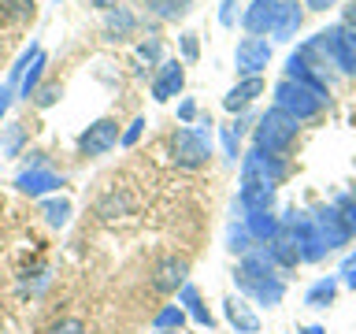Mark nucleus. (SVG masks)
I'll list each match as a JSON object with an SVG mask.
<instances>
[{"label":"nucleus","mask_w":356,"mask_h":334,"mask_svg":"<svg viewBox=\"0 0 356 334\" xmlns=\"http://www.w3.org/2000/svg\"><path fill=\"white\" fill-rule=\"evenodd\" d=\"M234 286H238V294L245 301L264 305V308L282 305V297H286V278L275 267L267 245H252V249L238 260V267H234Z\"/></svg>","instance_id":"f257e3e1"},{"label":"nucleus","mask_w":356,"mask_h":334,"mask_svg":"<svg viewBox=\"0 0 356 334\" xmlns=\"http://www.w3.org/2000/svg\"><path fill=\"white\" fill-rule=\"evenodd\" d=\"M211 149H216V122L211 116H204L193 127H178L171 134V160L182 171H197V167L208 164Z\"/></svg>","instance_id":"f03ea898"},{"label":"nucleus","mask_w":356,"mask_h":334,"mask_svg":"<svg viewBox=\"0 0 356 334\" xmlns=\"http://www.w3.org/2000/svg\"><path fill=\"white\" fill-rule=\"evenodd\" d=\"M297 130H300V122L293 116H286L282 108L271 104L252 127V149L271 152V156H286L297 141Z\"/></svg>","instance_id":"7ed1b4c3"},{"label":"nucleus","mask_w":356,"mask_h":334,"mask_svg":"<svg viewBox=\"0 0 356 334\" xmlns=\"http://www.w3.org/2000/svg\"><path fill=\"white\" fill-rule=\"evenodd\" d=\"M271 97H275V108H282L286 116H293L297 122L319 119V111L327 108V93H316V89L293 82V78H278Z\"/></svg>","instance_id":"20e7f679"},{"label":"nucleus","mask_w":356,"mask_h":334,"mask_svg":"<svg viewBox=\"0 0 356 334\" xmlns=\"http://www.w3.org/2000/svg\"><path fill=\"white\" fill-rule=\"evenodd\" d=\"M282 227H289L297 241V253H300V264H319L323 256H327V241H323V234L316 227V219H312V212H300V208H286L282 216Z\"/></svg>","instance_id":"39448f33"},{"label":"nucleus","mask_w":356,"mask_h":334,"mask_svg":"<svg viewBox=\"0 0 356 334\" xmlns=\"http://www.w3.org/2000/svg\"><path fill=\"white\" fill-rule=\"evenodd\" d=\"M286 178H289V160L286 156H271V152H260V149L241 152V182L278 189Z\"/></svg>","instance_id":"423d86ee"},{"label":"nucleus","mask_w":356,"mask_h":334,"mask_svg":"<svg viewBox=\"0 0 356 334\" xmlns=\"http://www.w3.org/2000/svg\"><path fill=\"white\" fill-rule=\"evenodd\" d=\"M271 63V41L267 38H241L234 49V71L238 78H256L264 74V67Z\"/></svg>","instance_id":"0eeeda50"},{"label":"nucleus","mask_w":356,"mask_h":334,"mask_svg":"<svg viewBox=\"0 0 356 334\" xmlns=\"http://www.w3.org/2000/svg\"><path fill=\"white\" fill-rule=\"evenodd\" d=\"M119 122L115 119H97V122H89V127L78 134V152L82 156H104V152H111L119 145Z\"/></svg>","instance_id":"6e6552de"},{"label":"nucleus","mask_w":356,"mask_h":334,"mask_svg":"<svg viewBox=\"0 0 356 334\" xmlns=\"http://www.w3.org/2000/svg\"><path fill=\"white\" fill-rule=\"evenodd\" d=\"M316 41H319V49H323V56H327V63H330V67H338L341 74L356 78V52H353V45L341 38V26L319 30V33H316Z\"/></svg>","instance_id":"1a4fd4ad"},{"label":"nucleus","mask_w":356,"mask_h":334,"mask_svg":"<svg viewBox=\"0 0 356 334\" xmlns=\"http://www.w3.org/2000/svg\"><path fill=\"white\" fill-rule=\"evenodd\" d=\"M189 283V260L186 256H160V260H156V267H152V289L156 294H178V289H182Z\"/></svg>","instance_id":"9d476101"},{"label":"nucleus","mask_w":356,"mask_h":334,"mask_svg":"<svg viewBox=\"0 0 356 334\" xmlns=\"http://www.w3.org/2000/svg\"><path fill=\"white\" fill-rule=\"evenodd\" d=\"M60 186H67L63 175L49 171V167H22L15 175V189L26 197H44V193H60Z\"/></svg>","instance_id":"9b49d317"},{"label":"nucleus","mask_w":356,"mask_h":334,"mask_svg":"<svg viewBox=\"0 0 356 334\" xmlns=\"http://www.w3.org/2000/svg\"><path fill=\"white\" fill-rule=\"evenodd\" d=\"M182 86H186V67H182V60H163L160 63V71L152 74V100L156 104H167L171 97H178L182 93Z\"/></svg>","instance_id":"f8f14e48"},{"label":"nucleus","mask_w":356,"mask_h":334,"mask_svg":"<svg viewBox=\"0 0 356 334\" xmlns=\"http://www.w3.org/2000/svg\"><path fill=\"white\" fill-rule=\"evenodd\" d=\"M278 19V0H249V8L241 11V26L249 38H267L275 30Z\"/></svg>","instance_id":"ddd939ff"},{"label":"nucleus","mask_w":356,"mask_h":334,"mask_svg":"<svg viewBox=\"0 0 356 334\" xmlns=\"http://www.w3.org/2000/svg\"><path fill=\"white\" fill-rule=\"evenodd\" d=\"M312 219H316V227H319V234H323V241H327V249H345V245H349L353 230L345 227V219L334 212V205L316 208V212H312Z\"/></svg>","instance_id":"4468645a"},{"label":"nucleus","mask_w":356,"mask_h":334,"mask_svg":"<svg viewBox=\"0 0 356 334\" xmlns=\"http://www.w3.org/2000/svg\"><path fill=\"white\" fill-rule=\"evenodd\" d=\"M282 78H293V82L300 86H308V89H316V93H327L330 97V78H323L316 67H312L300 52H289V60H286V74Z\"/></svg>","instance_id":"2eb2a0df"},{"label":"nucleus","mask_w":356,"mask_h":334,"mask_svg":"<svg viewBox=\"0 0 356 334\" xmlns=\"http://www.w3.org/2000/svg\"><path fill=\"white\" fill-rule=\"evenodd\" d=\"M222 316L238 334H260V316L252 312V305L245 297H227L222 301Z\"/></svg>","instance_id":"dca6fc26"},{"label":"nucleus","mask_w":356,"mask_h":334,"mask_svg":"<svg viewBox=\"0 0 356 334\" xmlns=\"http://www.w3.org/2000/svg\"><path fill=\"white\" fill-rule=\"evenodd\" d=\"M300 26H305V4H297V0H278V19H275L271 38L275 41H293Z\"/></svg>","instance_id":"f3484780"},{"label":"nucleus","mask_w":356,"mask_h":334,"mask_svg":"<svg viewBox=\"0 0 356 334\" xmlns=\"http://www.w3.org/2000/svg\"><path fill=\"white\" fill-rule=\"evenodd\" d=\"M264 93V78L256 74V78H238V86L227 89V97H222V108L234 111V116H241V111H249L252 108V100Z\"/></svg>","instance_id":"a211bd4d"},{"label":"nucleus","mask_w":356,"mask_h":334,"mask_svg":"<svg viewBox=\"0 0 356 334\" xmlns=\"http://www.w3.org/2000/svg\"><path fill=\"white\" fill-rule=\"evenodd\" d=\"M267 253H271V260L282 275L293 271V267L300 264V253H297V241H293V234H289V227H278V234L267 241Z\"/></svg>","instance_id":"6ab92c4d"},{"label":"nucleus","mask_w":356,"mask_h":334,"mask_svg":"<svg viewBox=\"0 0 356 334\" xmlns=\"http://www.w3.org/2000/svg\"><path fill=\"white\" fill-rule=\"evenodd\" d=\"M134 33H138V15H134V8L115 4L111 11H104V38L108 41H130Z\"/></svg>","instance_id":"aec40b11"},{"label":"nucleus","mask_w":356,"mask_h":334,"mask_svg":"<svg viewBox=\"0 0 356 334\" xmlns=\"http://www.w3.org/2000/svg\"><path fill=\"white\" fill-rule=\"evenodd\" d=\"M178 305L186 308V316L197 323V327H204V331H211L216 327V316L208 312V305H204V297H200V289L193 286V283H186L182 289H178Z\"/></svg>","instance_id":"412c9836"},{"label":"nucleus","mask_w":356,"mask_h":334,"mask_svg":"<svg viewBox=\"0 0 356 334\" xmlns=\"http://www.w3.org/2000/svg\"><path fill=\"white\" fill-rule=\"evenodd\" d=\"M241 223H245V230L252 234L256 245H267L278 234V227H282V219H278L275 212H245Z\"/></svg>","instance_id":"4be33fe9"},{"label":"nucleus","mask_w":356,"mask_h":334,"mask_svg":"<svg viewBox=\"0 0 356 334\" xmlns=\"http://www.w3.org/2000/svg\"><path fill=\"white\" fill-rule=\"evenodd\" d=\"M338 289H341V278L338 275H323V278H316V283L308 286L305 305L308 308H330L334 301H338Z\"/></svg>","instance_id":"5701e85b"},{"label":"nucleus","mask_w":356,"mask_h":334,"mask_svg":"<svg viewBox=\"0 0 356 334\" xmlns=\"http://www.w3.org/2000/svg\"><path fill=\"white\" fill-rule=\"evenodd\" d=\"M238 205H241V212H275V189L256 186V182H241Z\"/></svg>","instance_id":"b1692460"},{"label":"nucleus","mask_w":356,"mask_h":334,"mask_svg":"<svg viewBox=\"0 0 356 334\" xmlns=\"http://www.w3.org/2000/svg\"><path fill=\"white\" fill-rule=\"evenodd\" d=\"M145 8H149V15L160 19V22H178L189 8H193V0H145Z\"/></svg>","instance_id":"393cba45"},{"label":"nucleus","mask_w":356,"mask_h":334,"mask_svg":"<svg viewBox=\"0 0 356 334\" xmlns=\"http://www.w3.org/2000/svg\"><path fill=\"white\" fill-rule=\"evenodd\" d=\"M44 67H49V56H38L30 67H26V74H22V82L15 86V93L19 100H33V93H38V86H41V78H44Z\"/></svg>","instance_id":"a878e982"},{"label":"nucleus","mask_w":356,"mask_h":334,"mask_svg":"<svg viewBox=\"0 0 356 334\" xmlns=\"http://www.w3.org/2000/svg\"><path fill=\"white\" fill-rule=\"evenodd\" d=\"M41 216L49 227H67L71 223V200L67 197H44L41 200Z\"/></svg>","instance_id":"bb28decb"},{"label":"nucleus","mask_w":356,"mask_h":334,"mask_svg":"<svg viewBox=\"0 0 356 334\" xmlns=\"http://www.w3.org/2000/svg\"><path fill=\"white\" fill-rule=\"evenodd\" d=\"M186 319H189V316H186V308L175 301V305H163L160 312H156L152 331H182V327H186Z\"/></svg>","instance_id":"cd10ccee"},{"label":"nucleus","mask_w":356,"mask_h":334,"mask_svg":"<svg viewBox=\"0 0 356 334\" xmlns=\"http://www.w3.org/2000/svg\"><path fill=\"white\" fill-rule=\"evenodd\" d=\"M22 141H26V127H22V122H4V127H0V152L4 156H19Z\"/></svg>","instance_id":"c85d7f7f"},{"label":"nucleus","mask_w":356,"mask_h":334,"mask_svg":"<svg viewBox=\"0 0 356 334\" xmlns=\"http://www.w3.org/2000/svg\"><path fill=\"white\" fill-rule=\"evenodd\" d=\"M252 245H256V241H252V234L245 230V223H238V219H234L230 227H227V249H230V253H234V256H238V260H241V256L249 253Z\"/></svg>","instance_id":"c756f323"},{"label":"nucleus","mask_w":356,"mask_h":334,"mask_svg":"<svg viewBox=\"0 0 356 334\" xmlns=\"http://www.w3.org/2000/svg\"><path fill=\"white\" fill-rule=\"evenodd\" d=\"M38 56H41V45H38V41H30L26 49L19 52V60H15V67H11V71H8V86H11V89H15V86L22 82V74H26V67H30L33 60H38Z\"/></svg>","instance_id":"7c9ffc66"},{"label":"nucleus","mask_w":356,"mask_h":334,"mask_svg":"<svg viewBox=\"0 0 356 334\" xmlns=\"http://www.w3.org/2000/svg\"><path fill=\"white\" fill-rule=\"evenodd\" d=\"M33 8H38V0H0V15H4L8 22L33 19Z\"/></svg>","instance_id":"2f4dec72"},{"label":"nucleus","mask_w":356,"mask_h":334,"mask_svg":"<svg viewBox=\"0 0 356 334\" xmlns=\"http://www.w3.org/2000/svg\"><path fill=\"white\" fill-rule=\"evenodd\" d=\"M330 205H334V212L345 219V227L356 234V197H353V193H334Z\"/></svg>","instance_id":"473e14b6"},{"label":"nucleus","mask_w":356,"mask_h":334,"mask_svg":"<svg viewBox=\"0 0 356 334\" xmlns=\"http://www.w3.org/2000/svg\"><path fill=\"white\" fill-rule=\"evenodd\" d=\"M138 60L160 67V63H163V41H160V38H152V33H149L145 41H138Z\"/></svg>","instance_id":"72a5a7b5"},{"label":"nucleus","mask_w":356,"mask_h":334,"mask_svg":"<svg viewBox=\"0 0 356 334\" xmlns=\"http://www.w3.org/2000/svg\"><path fill=\"white\" fill-rule=\"evenodd\" d=\"M60 97H63L60 82H41V86H38V93H33V104H38V108L44 111V108H52Z\"/></svg>","instance_id":"f704fd0d"},{"label":"nucleus","mask_w":356,"mask_h":334,"mask_svg":"<svg viewBox=\"0 0 356 334\" xmlns=\"http://www.w3.org/2000/svg\"><path fill=\"white\" fill-rule=\"evenodd\" d=\"M44 334H86V323L78 319V316H63V319H56L44 327Z\"/></svg>","instance_id":"c9c22d12"},{"label":"nucleus","mask_w":356,"mask_h":334,"mask_svg":"<svg viewBox=\"0 0 356 334\" xmlns=\"http://www.w3.org/2000/svg\"><path fill=\"white\" fill-rule=\"evenodd\" d=\"M219 141H222V152H227V160L238 164L241 160V138L234 134L230 127H219Z\"/></svg>","instance_id":"e433bc0d"},{"label":"nucleus","mask_w":356,"mask_h":334,"mask_svg":"<svg viewBox=\"0 0 356 334\" xmlns=\"http://www.w3.org/2000/svg\"><path fill=\"white\" fill-rule=\"evenodd\" d=\"M141 134H145V119L138 116V119H130V127L119 134V145H122V149H134V145L141 141Z\"/></svg>","instance_id":"4c0bfd02"},{"label":"nucleus","mask_w":356,"mask_h":334,"mask_svg":"<svg viewBox=\"0 0 356 334\" xmlns=\"http://www.w3.org/2000/svg\"><path fill=\"white\" fill-rule=\"evenodd\" d=\"M97 212H100L104 219H111V216H119V212H127V200H122V197H119V189H115V193H108L104 200H100Z\"/></svg>","instance_id":"58836bf2"},{"label":"nucleus","mask_w":356,"mask_h":334,"mask_svg":"<svg viewBox=\"0 0 356 334\" xmlns=\"http://www.w3.org/2000/svg\"><path fill=\"white\" fill-rule=\"evenodd\" d=\"M178 45H182V60H186V63H197V60H200V41H197V33H182V38H178Z\"/></svg>","instance_id":"ea45409f"},{"label":"nucleus","mask_w":356,"mask_h":334,"mask_svg":"<svg viewBox=\"0 0 356 334\" xmlns=\"http://www.w3.org/2000/svg\"><path fill=\"white\" fill-rule=\"evenodd\" d=\"M238 22V0H219V26H234Z\"/></svg>","instance_id":"a19ab883"},{"label":"nucleus","mask_w":356,"mask_h":334,"mask_svg":"<svg viewBox=\"0 0 356 334\" xmlns=\"http://www.w3.org/2000/svg\"><path fill=\"white\" fill-rule=\"evenodd\" d=\"M178 119H182L186 127H189V122H197V100H193V97L178 100Z\"/></svg>","instance_id":"79ce46f5"},{"label":"nucleus","mask_w":356,"mask_h":334,"mask_svg":"<svg viewBox=\"0 0 356 334\" xmlns=\"http://www.w3.org/2000/svg\"><path fill=\"white\" fill-rule=\"evenodd\" d=\"M256 119H260V116H256V111L249 108V111H241V116H238V119H234V122H230V130H234V134H238V138H241V134H245V130H249V127H252V122H256Z\"/></svg>","instance_id":"37998d69"},{"label":"nucleus","mask_w":356,"mask_h":334,"mask_svg":"<svg viewBox=\"0 0 356 334\" xmlns=\"http://www.w3.org/2000/svg\"><path fill=\"white\" fill-rule=\"evenodd\" d=\"M305 4V11H327V8H334L338 0H300Z\"/></svg>","instance_id":"c03bdc74"},{"label":"nucleus","mask_w":356,"mask_h":334,"mask_svg":"<svg viewBox=\"0 0 356 334\" xmlns=\"http://www.w3.org/2000/svg\"><path fill=\"white\" fill-rule=\"evenodd\" d=\"M345 26L356 30V0H349V4H345Z\"/></svg>","instance_id":"a18cd8bd"},{"label":"nucleus","mask_w":356,"mask_h":334,"mask_svg":"<svg viewBox=\"0 0 356 334\" xmlns=\"http://www.w3.org/2000/svg\"><path fill=\"white\" fill-rule=\"evenodd\" d=\"M26 167H49V160H44V152H30L26 156Z\"/></svg>","instance_id":"49530a36"},{"label":"nucleus","mask_w":356,"mask_h":334,"mask_svg":"<svg viewBox=\"0 0 356 334\" xmlns=\"http://www.w3.org/2000/svg\"><path fill=\"white\" fill-rule=\"evenodd\" d=\"M338 26H341V38L349 41V45H353V52H356V30H353V26H345V22H338Z\"/></svg>","instance_id":"de8ad7c7"},{"label":"nucleus","mask_w":356,"mask_h":334,"mask_svg":"<svg viewBox=\"0 0 356 334\" xmlns=\"http://www.w3.org/2000/svg\"><path fill=\"white\" fill-rule=\"evenodd\" d=\"M353 267H356V249H353V253L341 260V275H345V271H353Z\"/></svg>","instance_id":"09e8293b"},{"label":"nucleus","mask_w":356,"mask_h":334,"mask_svg":"<svg viewBox=\"0 0 356 334\" xmlns=\"http://www.w3.org/2000/svg\"><path fill=\"white\" fill-rule=\"evenodd\" d=\"M297 334H327V327H319V323H308V327H300Z\"/></svg>","instance_id":"8fccbe9b"},{"label":"nucleus","mask_w":356,"mask_h":334,"mask_svg":"<svg viewBox=\"0 0 356 334\" xmlns=\"http://www.w3.org/2000/svg\"><path fill=\"white\" fill-rule=\"evenodd\" d=\"M89 4H93V8H100V11H111V8L119 4V0H89Z\"/></svg>","instance_id":"3c124183"},{"label":"nucleus","mask_w":356,"mask_h":334,"mask_svg":"<svg viewBox=\"0 0 356 334\" xmlns=\"http://www.w3.org/2000/svg\"><path fill=\"white\" fill-rule=\"evenodd\" d=\"M345 286L356 289V267H353V271H345Z\"/></svg>","instance_id":"603ef678"},{"label":"nucleus","mask_w":356,"mask_h":334,"mask_svg":"<svg viewBox=\"0 0 356 334\" xmlns=\"http://www.w3.org/2000/svg\"><path fill=\"white\" fill-rule=\"evenodd\" d=\"M152 334H182V331H152Z\"/></svg>","instance_id":"864d4df0"},{"label":"nucleus","mask_w":356,"mask_h":334,"mask_svg":"<svg viewBox=\"0 0 356 334\" xmlns=\"http://www.w3.org/2000/svg\"><path fill=\"white\" fill-rule=\"evenodd\" d=\"M353 197H356V189H353Z\"/></svg>","instance_id":"5fc2aeb1"},{"label":"nucleus","mask_w":356,"mask_h":334,"mask_svg":"<svg viewBox=\"0 0 356 334\" xmlns=\"http://www.w3.org/2000/svg\"><path fill=\"white\" fill-rule=\"evenodd\" d=\"M56 4H60V0H56Z\"/></svg>","instance_id":"6e6d98bb"}]
</instances>
